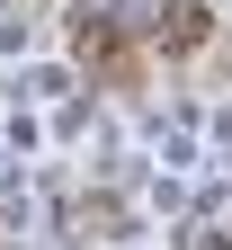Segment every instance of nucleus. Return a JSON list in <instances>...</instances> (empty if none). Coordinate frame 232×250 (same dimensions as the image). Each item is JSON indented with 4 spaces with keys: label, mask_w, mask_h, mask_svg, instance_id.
<instances>
[{
    "label": "nucleus",
    "mask_w": 232,
    "mask_h": 250,
    "mask_svg": "<svg viewBox=\"0 0 232 250\" xmlns=\"http://www.w3.org/2000/svg\"><path fill=\"white\" fill-rule=\"evenodd\" d=\"M206 0H170V9H161V27H152V36H161V54H188V45H206Z\"/></svg>",
    "instance_id": "f257e3e1"
}]
</instances>
